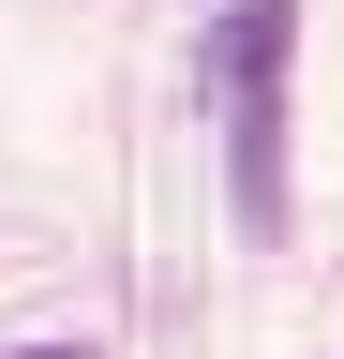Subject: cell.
Here are the masks:
<instances>
[{
    "mask_svg": "<svg viewBox=\"0 0 344 359\" xmlns=\"http://www.w3.org/2000/svg\"><path fill=\"white\" fill-rule=\"evenodd\" d=\"M15 359H105V344H15Z\"/></svg>",
    "mask_w": 344,
    "mask_h": 359,
    "instance_id": "7a4b0ae2",
    "label": "cell"
},
{
    "mask_svg": "<svg viewBox=\"0 0 344 359\" xmlns=\"http://www.w3.org/2000/svg\"><path fill=\"white\" fill-rule=\"evenodd\" d=\"M284 60H299V15H284V0H240V15L209 30V105H225L240 240H284Z\"/></svg>",
    "mask_w": 344,
    "mask_h": 359,
    "instance_id": "6da1fadb",
    "label": "cell"
}]
</instances>
